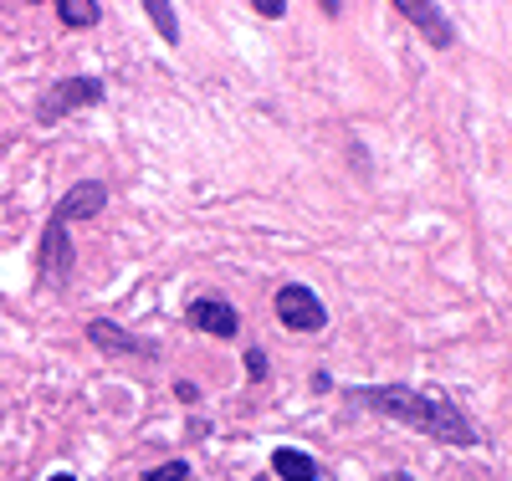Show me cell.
Here are the masks:
<instances>
[{
	"mask_svg": "<svg viewBox=\"0 0 512 481\" xmlns=\"http://www.w3.org/2000/svg\"><path fill=\"white\" fill-rule=\"evenodd\" d=\"M93 103H103V82L98 77H62V82H52L47 93H41L36 123H62L67 113L93 108Z\"/></svg>",
	"mask_w": 512,
	"mask_h": 481,
	"instance_id": "obj_2",
	"label": "cell"
},
{
	"mask_svg": "<svg viewBox=\"0 0 512 481\" xmlns=\"http://www.w3.org/2000/svg\"><path fill=\"white\" fill-rule=\"evenodd\" d=\"M246 374L251 379H267V354H262V348H246Z\"/></svg>",
	"mask_w": 512,
	"mask_h": 481,
	"instance_id": "obj_13",
	"label": "cell"
},
{
	"mask_svg": "<svg viewBox=\"0 0 512 481\" xmlns=\"http://www.w3.org/2000/svg\"><path fill=\"white\" fill-rule=\"evenodd\" d=\"M108 205V185L103 180H82L72 185L57 205H52V221L47 226H72V221H93V215Z\"/></svg>",
	"mask_w": 512,
	"mask_h": 481,
	"instance_id": "obj_4",
	"label": "cell"
},
{
	"mask_svg": "<svg viewBox=\"0 0 512 481\" xmlns=\"http://www.w3.org/2000/svg\"><path fill=\"white\" fill-rule=\"evenodd\" d=\"M72 261H77V251H72L67 226H47V236H41V272L36 277L47 282V287H67Z\"/></svg>",
	"mask_w": 512,
	"mask_h": 481,
	"instance_id": "obj_5",
	"label": "cell"
},
{
	"mask_svg": "<svg viewBox=\"0 0 512 481\" xmlns=\"http://www.w3.org/2000/svg\"><path fill=\"white\" fill-rule=\"evenodd\" d=\"M144 11L154 16V26H159V36H164V41H180V21H175V11H169L164 0H149Z\"/></svg>",
	"mask_w": 512,
	"mask_h": 481,
	"instance_id": "obj_11",
	"label": "cell"
},
{
	"mask_svg": "<svg viewBox=\"0 0 512 481\" xmlns=\"http://www.w3.org/2000/svg\"><path fill=\"white\" fill-rule=\"evenodd\" d=\"M256 16H272L277 21V16H287V6H282V0H256Z\"/></svg>",
	"mask_w": 512,
	"mask_h": 481,
	"instance_id": "obj_14",
	"label": "cell"
},
{
	"mask_svg": "<svg viewBox=\"0 0 512 481\" xmlns=\"http://www.w3.org/2000/svg\"><path fill=\"white\" fill-rule=\"evenodd\" d=\"M52 481H77V476L72 471H52Z\"/></svg>",
	"mask_w": 512,
	"mask_h": 481,
	"instance_id": "obj_16",
	"label": "cell"
},
{
	"mask_svg": "<svg viewBox=\"0 0 512 481\" xmlns=\"http://www.w3.org/2000/svg\"><path fill=\"white\" fill-rule=\"evenodd\" d=\"M277 318H282V328H292V333H318V328H328V308L318 302V292L303 287V282H287V287L277 292Z\"/></svg>",
	"mask_w": 512,
	"mask_h": 481,
	"instance_id": "obj_3",
	"label": "cell"
},
{
	"mask_svg": "<svg viewBox=\"0 0 512 481\" xmlns=\"http://www.w3.org/2000/svg\"><path fill=\"white\" fill-rule=\"evenodd\" d=\"M195 471L185 466V461H164V466H154V471H144V481H190Z\"/></svg>",
	"mask_w": 512,
	"mask_h": 481,
	"instance_id": "obj_12",
	"label": "cell"
},
{
	"mask_svg": "<svg viewBox=\"0 0 512 481\" xmlns=\"http://www.w3.org/2000/svg\"><path fill=\"white\" fill-rule=\"evenodd\" d=\"M57 16L72 31H82V26H98L103 21V6H98V0H57Z\"/></svg>",
	"mask_w": 512,
	"mask_h": 481,
	"instance_id": "obj_10",
	"label": "cell"
},
{
	"mask_svg": "<svg viewBox=\"0 0 512 481\" xmlns=\"http://www.w3.org/2000/svg\"><path fill=\"white\" fill-rule=\"evenodd\" d=\"M190 323L200 333H216V338H236L241 333V318H236V308L226 297H195L190 302Z\"/></svg>",
	"mask_w": 512,
	"mask_h": 481,
	"instance_id": "obj_6",
	"label": "cell"
},
{
	"mask_svg": "<svg viewBox=\"0 0 512 481\" xmlns=\"http://www.w3.org/2000/svg\"><path fill=\"white\" fill-rule=\"evenodd\" d=\"M175 389H180V400H185V405H195V400H200V384H190V379H180Z\"/></svg>",
	"mask_w": 512,
	"mask_h": 481,
	"instance_id": "obj_15",
	"label": "cell"
},
{
	"mask_svg": "<svg viewBox=\"0 0 512 481\" xmlns=\"http://www.w3.org/2000/svg\"><path fill=\"white\" fill-rule=\"evenodd\" d=\"M400 16H410L415 31L431 36V47H451V41H456V31L446 26L441 6H431V0H400Z\"/></svg>",
	"mask_w": 512,
	"mask_h": 481,
	"instance_id": "obj_8",
	"label": "cell"
},
{
	"mask_svg": "<svg viewBox=\"0 0 512 481\" xmlns=\"http://www.w3.org/2000/svg\"><path fill=\"white\" fill-rule=\"evenodd\" d=\"M272 471H277L282 481H318V476H323V466H318L308 451H292V446H277V451H272Z\"/></svg>",
	"mask_w": 512,
	"mask_h": 481,
	"instance_id": "obj_9",
	"label": "cell"
},
{
	"mask_svg": "<svg viewBox=\"0 0 512 481\" xmlns=\"http://www.w3.org/2000/svg\"><path fill=\"white\" fill-rule=\"evenodd\" d=\"M88 343L103 348V354H149V359H154V343H144V338H134V333H123L113 318H93V323H88Z\"/></svg>",
	"mask_w": 512,
	"mask_h": 481,
	"instance_id": "obj_7",
	"label": "cell"
},
{
	"mask_svg": "<svg viewBox=\"0 0 512 481\" xmlns=\"http://www.w3.org/2000/svg\"><path fill=\"white\" fill-rule=\"evenodd\" d=\"M354 400L379 410V415H390V420H400V425H410V430L436 435V441H446V446H477L482 441L472 415H466L451 395H441V389L384 384V389H354Z\"/></svg>",
	"mask_w": 512,
	"mask_h": 481,
	"instance_id": "obj_1",
	"label": "cell"
},
{
	"mask_svg": "<svg viewBox=\"0 0 512 481\" xmlns=\"http://www.w3.org/2000/svg\"><path fill=\"white\" fill-rule=\"evenodd\" d=\"M384 481H410V476H405V471H390V476H384Z\"/></svg>",
	"mask_w": 512,
	"mask_h": 481,
	"instance_id": "obj_17",
	"label": "cell"
}]
</instances>
